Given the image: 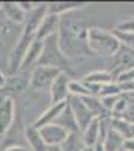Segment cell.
Returning <instances> with one entry per match:
<instances>
[{
    "label": "cell",
    "instance_id": "cell-1",
    "mask_svg": "<svg viewBox=\"0 0 134 151\" xmlns=\"http://www.w3.org/2000/svg\"><path fill=\"white\" fill-rule=\"evenodd\" d=\"M86 45L89 52L100 56H116V53L120 48V42L113 35V32H108L100 27L88 29Z\"/></svg>",
    "mask_w": 134,
    "mask_h": 151
},
{
    "label": "cell",
    "instance_id": "cell-2",
    "mask_svg": "<svg viewBox=\"0 0 134 151\" xmlns=\"http://www.w3.org/2000/svg\"><path fill=\"white\" fill-rule=\"evenodd\" d=\"M38 65L59 68L60 71H63V68H69L68 58L63 55L62 48L59 45L57 33L53 35V36H48L47 40H44V48H42Z\"/></svg>",
    "mask_w": 134,
    "mask_h": 151
},
{
    "label": "cell",
    "instance_id": "cell-3",
    "mask_svg": "<svg viewBox=\"0 0 134 151\" xmlns=\"http://www.w3.org/2000/svg\"><path fill=\"white\" fill-rule=\"evenodd\" d=\"M62 73L59 68L53 67H45V65H36L29 77V86L35 91H42V89H50L54 79Z\"/></svg>",
    "mask_w": 134,
    "mask_h": 151
},
{
    "label": "cell",
    "instance_id": "cell-4",
    "mask_svg": "<svg viewBox=\"0 0 134 151\" xmlns=\"http://www.w3.org/2000/svg\"><path fill=\"white\" fill-rule=\"evenodd\" d=\"M68 106L72 110V115H74L77 124H78V129L80 132H83L84 129L91 124V121L95 118L93 113L89 110V107L84 104V101L80 97H74V95H69L68 98Z\"/></svg>",
    "mask_w": 134,
    "mask_h": 151
},
{
    "label": "cell",
    "instance_id": "cell-5",
    "mask_svg": "<svg viewBox=\"0 0 134 151\" xmlns=\"http://www.w3.org/2000/svg\"><path fill=\"white\" fill-rule=\"evenodd\" d=\"M71 80H72L71 76L66 71H62L54 79L53 85L50 86V101H51V104L68 101V98H69V82Z\"/></svg>",
    "mask_w": 134,
    "mask_h": 151
},
{
    "label": "cell",
    "instance_id": "cell-6",
    "mask_svg": "<svg viewBox=\"0 0 134 151\" xmlns=\"http://www.w3.org/2000/svg\"><path fill=\"white\" fill-rule=\"evenodd\" d=\"M15 118V103L12 97L0 94V136L5 134Z\"/></svg>",
    "mask_w": 134,
    "mask_h": 151
},
{
    "label": "cell",
    "instance_id": "cell-7",
    "mask_svg": "<svg viewBox=\"0 0 134 151\" xmlns=\"http://www.w3.org/2000/svg\"><path fill=\"white\" fill-rule=\"evenodd\" d=\"M38 130L47 147H60L68 136V132L57 124H47Z\"/></svg>",
    "mask_w": 134,
    "mask_h": 151
},
{
    "label": "cell",
    "instance_id": "cell-8",
    "mask_svg": "<svg viewBox=\"0 0 134 151\" xmlns=\"http://www.w3.org/2000/svg\"><path fill=\"white\" fill-rule=\"evenodd\" d=\"M60 27V17L56 14H48L42 18V21L39 23L38 29H36V40L44 41L48 36H53L59 32Z\"/></svg>",
    "mask_w": 134,
    "mask_h": 151
},
{
    "label": "cell",
    "instance_id": "cell-9",
    "mask_svg": "<svg viewBox=\"0 0 134 151\" xmlns=\"http://www.w3.org/2000/svg\"><path fill=\"white\" fill-rule=\"evenodd\" d=\"M0 11H2L3 17L11 21L12 24H20L24 26V23L27 20V12H24L18 2H3L0 3Z\"/></svg>",
    "mask_w": 134,
    "mask_h": 151
},
{
    "label": "cell",
    "instance_id": "cell-10",
    "mask_svg": "<svg viewBox=\"0 0 134 151\" xmlns=\"http://www.w3.org/2000/svg\"><path fill=\"white\" fill-rule=\"evenodd\" d=\"M42 48H44V41L35 40V41L30 44L26 56H24V59H23V62H21L20 71H27L29 68L38 65L39 58H41V53H42Z\"/></svg>",
    "mask_w": 134,
    "mask_h": 151
},
{
    "label": "cell",
    "instance_id": "cell-11",
    "mask_svg": "<svg viewBox=\"0 0 134 151\" xmlns=\"http://www.w3.org/2000/svg\"><path fill=\"white\" fill-rule=\"evenodd\" d=\"M66 104H68V101L57 103V104H50V107H48L47 110H44L38 116V119L33 122V127L41 129V127H44V125H47V124H53L57 119V116L60 115V112L66 107Z\"/></svg>",
    "mask_w": 134,
    "mask_h": 151
},
{
    "label": "cell",
    "instance_id": "cell-12",
    "mask_svg": "<svg viewBox=\"0 0 134 151\" xmlns=\"http://www.w3.org/2000/svg\"><path fill=\"white\" fill-rule=\"evenodd\" d=\"M53 124L60 125V127H62L63 130H66L68 133H77V132H80L78 124H77L74 115H72V110L69 109L68 104H66V107H65L62 112H60V115L57 116V119H56Z\"/></svg>",
    "mask_w": 134,
    "mask_h": 151
},
{
    "label": "cell",
    "instance_id": "cell-13",
    "mask_svg": "<svg viewBox=\"0 0 134 151\" xmlns=\"http://www.w3.org/2000/svg\"><path fill=\"white\" fill-rule=\"evenodd\" d=\"M24 136H26V141L29 144V150L30 151H47L48 150V147L44 144L42 137L39 134V130L36 129V127H33V125L26 127Z\"/></svg>",
    "mask_w": 134,
    "mask_h": 151
},
{
    "label": "cell",
    "instance_id": "cell-14",
    "mask_svg": "<svg viewBox=\"0 0 134 151\" xmlns=\"http://www.w3.org/2000/svg\"><path fill=\"white\" fill-rule=\"evenodd\" d=\"M84 3L81 2H57V3H50L47 5V12L48 14H56L59 17H62L65 14H69L72 11H77L83 8Z\"/></svg>",
    "mask_w": 134,
    "mask_h": 151
},
{
    "label": "cell",
    "instance_id": "cell-15",
    "mask_svg": "<svg viewBox=\"0 0 134 151\" xmlns=\"http://www.w3.org/2000/svg\"><path fill=\"white\" fill-rule=\"evenodd\" d=\"M59 148H60V151H83L84 148H86V144H84L81 132L68 133L66 139L63 141V144Z\"/></svg>",
    "mask_w": 134,
    "mask_h": 151
},
{
    "label": "cell",
    "instance_id": "cell-16",
    "mask_svg": "<svg viewBox=\"0 0 134 151\" xmlns=\"http://www.w3.org/2000/svg\"><path fill=\"white\" fill-rule=\"evenodd\" d=\"M81 134H83L86 147H93L98 144L100 142V121H98V118H93L91 121V124L81 132Z\"/></svg>",
    "mask_w": 134,
    "mask_h": 151
},
{
    "label": "cell",
    "instance_id": "cell-17",
    "mask_svg": "<svg viewBox=\"0 0 134 151\" xmlns=\"http://www.w3.org/2000/svg\"><path fill=\"white\" fill-rule=\"evenodd\" d=\"M81 82L92 83V85H96V86H103V85H105V83L115 82V77H113V74L108 73V71L96 70V71H92V73L86 74V76L83 77Z\"/></svg>",
    "mask_w": 134,
    "mask_h": 151
},
{
    "label": "cell",
    "instance_id": "cell-18",
    "mask_svg": "<svg viewBox=\"0 0 134 151\" xmlns=\"http://www.w3.org/2000/svg\"><path fill=\"white\" fill-rule=\"evenodd\" d=\"M110 127L115 132H118L124 139H131V137H134V124L124 119V118H112Z\"/></svg>",
    "mask_w": 134,
    "mask_h": 151
},
{
    "label": "cell",
    "instance_id": "cell-19",
    "mask_svg": "<svg viewBox=\"0 0 134 151\" xmlns=\"http://www.w3.org/2000/svg\"><path fill=\"white\" fill-rule=\"evenodd\" d=\"M124 142H125L124 137L120 136L118 132H115L113 129H110L108 133H107V136L104 137L103 145H104L105 151H119V150H122Z\"/></svg>",
    "mask_w": 134,
    "mask_h": 151
},
{
    "label": "cell",
    "instance_id": "cell-20",
    "mask_svg": "<svg viewBox=\"0 0 134 151\" xmlns=\"http://www.w3.org/2000/svg\"><path fill=\"white\" fill-rule=\"evenodd\" d=\"M69 95L83 98V97H91V92L81 80H71L69 82Z\"/></svg>",
    "mask_w": 134,
    "mask_h": 151
},
{
    "label": "cell",
    "instance_id": "cell-21",
    "mask_svg": "<svg viewBox=\"0 0 134 151\" xmlns=\"http://www.w3.org/2000/svg\"><path fill=\"white\" fill-rule=\"evenodd\" d=\"M118 95H122V91H120V86L116 82H110V83L103 85L101 89H100V94H98L100 98H103V97H118Z\"/></svg>",
    "mask_w": 134,
    "mask_h": 151
},
{
    "label": "cell",
    "instance_id": "cell-22",
    "mask_svg": "<svg viewBox=\"0 0 134 151\" xmlns=\"http://www.w3.org/2000/svg\"><path fill=\"white\" fill-rule=\"evenodd\" d=\"M12 33H14V30H12V23L8 21L6 18L2 20V17H0V48L12 36Z\"/></svg>",
    "mask_w": 134,
    "mask_h": 151
},
{
    "label": "cell",
    "instance_id": "cell-23",
    "mask_svg": "<svg viewBox=\"0 0 134 151\" xmlns=\"http://www.w3.org/2000/svg\"><path fill=\"white\" fill-rule=\"evenodd\" d=\"M113 35L118 38V41L120 42V45H124L130 50H134V33H128V32H120L118 29L113 30Z\"/></svg>",
    "mask_w": 134,
    "mask_h": 151
},
{
    "label": "cell",
    "instance_id": "cell-24",
    "mask_svg": "<svg viewBox=\"0 0 134 151\" xmlns=\"http://www.w3.org/2000/svg\"><path fill=\"white\" fill-rule=\"evenodd\" d=\"M134 80V65L122 70L119 74H118V77H116V83L119 86H122V85H127V83H131Z\"/></svg>",
    "mask_w": 134,
    "mask_h": 151
},
{
    "label": "cell",
    "instance_id": "cell-25",
    "mask_svg": "<svg viewBox=\"0 0 134 151\" xmlns=\"http://www.w3.org/2000/svg\"><path fill=\"white\" fill-rule=\"evenodd\" d=\"M116 29L120 30V32L134 33V18H131V20H128V21H124V23H120Z\"/></svg>",
    "mask_w": 134,
    "mask_h": 151
},
{
    "label": "cell",
    "instance_id": "cell-26",
    "mask_svg": "<svg viewBox=\"0 0 134 151\" xmlns=\"http://www.w3.org/2000/svg\"><path fill=\"white\" fill-rule=\"evenodd\" d=\"M120 91H122V94H133L134 92V80L131 83L122 85V86H120Z\"/></svg>",
    "mask_w": 134,
    "mask_h": 151
},
{
    "label": "cell",
    "instance_id": "cell-27",
    "mask_svg": "<svg viewBox=\"0 0 134 151\" xmlns=\"http://www.w3.org/2000/svg\"><path fill=\"white\" fill-rule=\"evenodd\" d=\"M122 150H125V151H134V137H131V139H125Z\"/></svg>",
    "mask_w": 134,
    "mask_h": 151
},
{
    "label": "cell",
    "instance_id": "cell-28",
    "mask_svg": "<svg viewBox=\"0 0 134 151\" xmlns=\"http://www.w3.org/2000/svg\"><path fill=\"white\" fill-rule=\"evenodd\" d=\"M3 151H30V150L26 148V147H21V145H12V147L5 148Z\"/></svg>",
    "mask_w": 134,
    "mask_h": 151
},
{
    "label": "cell",
    "instance_id": "cell-29",
    "mask_svg": "<svg viewBox=\"0 0 134 151\" xmlns=\"http://www.w3.org/2000/svg\"><path fill=\"white\" fill-rule=\"evenodd\" d=\"M6 83H8V77L5 76V73L0 71V89H3V88L6 86Z\"/></svg>",
    "mask_w": 134,
    "mask_h": 151
},
{
    "label": "cell",
    "instance_id": "cell-30",
    "mask_svg": "<svg viewBox=\"0 0 134 151\" xmlns=\"http://www.w3.org/2000/svg\"><path fill=\"white\" fill-rule=\"evenodd\" d=\"M92 150H93V151H105V148H104L103 142H98L96 145H93V147H92Z\"/></svg>",
    "mask_w": 134,
    "mask_h": 151
},
{
    "label": "cell",
    "instance_id": "cell-31",
    "mask_svg": "<svg viewBox=\"0 0 134 151\" xmlns=\"http://www.w3.org/2000/svg\"><path fill=\"white\" fill-rule=\"evenodd\" d=\"M83 151H93V150H92V147H86V148H84Z\"/></svg>",
    "mask_w": 134,
    "mask_h": 151
},
{
    "label": "cell",
    "instance_id": "cell-32",
    "mask_svg": "<svg viewBox=\"0 0 134 151\" xmlns=\"http://www.w3.org/2000/svg\"><path fill=\"white\" fill-rule=\"evenodd\" d=\"M119 151H125V150H119Z\"/></svg>",
    "mask_w": 134,
    "mask_h": 151
}]
</instances>
